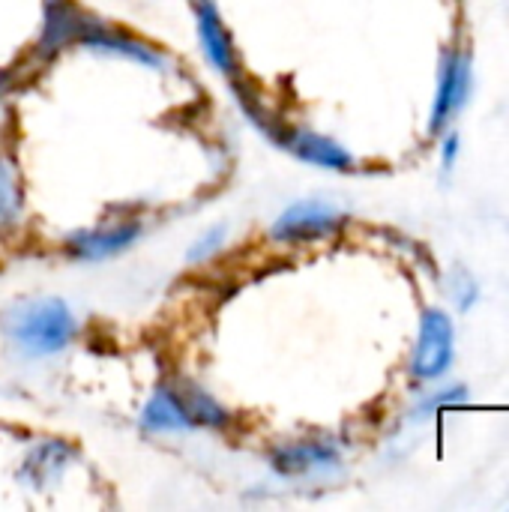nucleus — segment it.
<instances>
[{
    "label": "nucleus",
    "mask_w": 509,
    "mask_h": 512,
    "mask_svg": "<svg viewBox=\"0 0 509 512\" xmlns=\"http://www.w3.org/2000/svg\"><path fill=\"white\" fill-rule=\"evenodd\" d=\"M24 222V183L15 159L0 150V237L15 234Z\"/></svg>",
    "instance_id": "nucleus-14"
},
{
    "label": "nucleus",
    "mask_w": 509,
    "mask_h": 512,
    "mask_svg": "<svg viewBox=\"0 0 509 512\" xmlns=\"http://www.w3.org/2000/svg\"><path fill=\"white\" fill-rule=\"evenodd\" d=\"M144 237V219L138 216H117L105 219L90 228H78L66 234L63 240V255L81 264H99L111 261L123 252H129L138 240Z\"/></svg>",
    "instance_id": "nucleus-4"
},
{
    "label": "nucleus",
    "mask_w": 509,
    "mask_h": 512,
    "mask_svg": "<svg viewBox=\"0 0 509 512\" xmlns=\"http://www.w3.org/2000/svg\"><path fill=\"white\" fill-rule=\"evenodd\" d=\"M78 48H87L93 54H102V57H117V60H129L135 66H144V69H156V72H168L171 69V57L162 54L159 48H153L150 42L126 33V30H117L111 27L108 21H99L96 27H90L84 33V39L78 42Z\"/></svg>",
    "instance_id": "nucleus-9"
},
{
    "label": "nucleus",
    "mask_w": 509,
    "mask_h": 512,
    "mask_svg": "<svg viewBox=\"0 0 509 512\" xmlns=\"http://www.w3.org/2000/svg\"><path fill=\"white\" fill-rule=\"evenodd\" d=\"M456 156H459V132H450V135H447V141H444V156H441L444 174H450V171H453Z\"/></svg>",
    "instance_id": "nucleus-18"
},
{
    "label": "nucleus",
    "mask_w": 509,
    "mask_h": 512,
    "mask_svg": "<svg viewBox=\"0 0 509 512\" xmlns=\"http://www.w3.org/2000/svg\"><path fill=\"white\" fill-rule=\"evenodd\" d=\"M276 147H282L288 156H294L312 168H324V171H336V174H348L357 168V159L345 144H339L336 138L321 135L309 126H291L288 123L282 129Z\"/></svg>",
    "instance_id": "nucleus-8"
},
{
    "label": "nucleus",
    "mask_w": 509,
    "mask_h": 512,
    "mask_svg": "<svg viewBox=\"0 0 509 512\" xmlns=\"http://www.w3.org/2000/svg\"><path fill=\"white\" fill-rule=\"evenodd\" d=\"M45 3H54V0H45Z\"/></svg>",
    "instance_id": "nucleus-20"
},
{
    "label": "nucleus",
    "mask_w": 509,
    "mask_h": 512,
    "mask_svg": "<svg viewBox=\"0 0 509 512\" xmlns=\"http://www.w3.org/2000/svg\"><path fill=\"white\" fill-rule=\"evenodd\" d=\"M192 12H195V27H198V42H201L204 60L210 63V69L228 81L237 78L240 60H237L234 39L228 33V24L219 12V3L216 0H192Z\"/></svg>",
    "instance_id": "nucleus-10"
},
{
    "label": "nucleus",
    "mask_w": 509,
    "mask_h": 512,
    "mask_svg": "<svg viewBox=\"0 0 509 512\" xmlns=\"http://www.w3.org/2000/svg\"><path fill=\"white\" fill-rule=\"evenodd\" d=\"M138 429L150 438H180V435L198 432V426L186 408V399L177 387V378L162 381L147 396V402L141 405V414H138Z\"/></svg>",
    "instance_id": "nucleus-7"
},
{
    "label": "nucleus",
    "mask_w": 509,
    "mask_h": 512,
    "mask_svg": "<svg viewBox=\"0 0 509 512\" xmlns=\"http://www.w3.org/2000/svg\"><path fill=\"white\" fill-rule=\"evenodd\" d=\"M471 93V57L459 51H447L441 63V78H438V93L429 117V132H444L447 123L462 111Z\"/></svg>",
    "instance_id": "nucleus-12"
},
{
    "label": "nucleus",
    "mask_w": 509,
    "mask_h": 512,
    "mask_svg": "<svg viewBox=\"0 0 509 512\" xmlns=\"http://www.w3.org/2000/svg\"><path fill=\"white\" fill-rule=\"evenodd\" d=\"M456 330L444 309H426L420 315V336L411 357V375L417 381H438L453 366Z\"/></svg>",
    "instance_id": "nucleus-6"
},
{
    "label": "nucleus",
    "mask_w": 509,
    "mask_h": 512,
    "mask_svg": "<svg viewBox=\"0 0 509 512\" xmlns=\"http://www.w3.org/2000/svg\"><path fill=\"white\" fill-rule=\"evenodd\" d=\"M102 18L81 9L78 3L72 0H54V3H45L42 9V24H39V33H36V42H33V60L39 63H48L51 57H57L60 51L78 45L84 39V33L90 27H96Z\"/></svg>",
    "instance_id": "nucleus-5"
},
{
    "label": "nucleus",
    "mask_w": 509,
    "mask_h": 512,
    "mask_svg": "<svg viewBox=\"0 0 509 512\" xmlns=\"http://www.w3.org/2000/svg\"><path fill=\"white\" fill-rule=\"evenodd\" d=\"M81 321L60 297H18L0 312V336L21 360H51L75 345Z\"/></svg>",
    "instance_id": "nucleus-1"
},
{
    "label": "nucleus",
    "mask_w": 509,
    "mask_h": 512,
    "mask_svg": "<svg viewBox=\"0 0 509 512\" xmlns=\"http://www.w3.org/2000/svg\"><path fill=\"white\" fill-rule=\"evenodd\" d=\"M225 246H228V225H210L207 231H201V234L189 243L186 264H192V267L210 264Z\"/></svg>",
    "instance_id": "nucleus-16"
},
{
    "label": "nucleus",
    "mask_w": 509,
    "mask_h": 512,
    "mask_svg": "<svg viewBox=\"0 0 509 512\" xmlns=\"http://www.w3.org/2000/svg\"><path fill=\"white\" fill-rule=\"evenodd\" d=\"M231 90H234V99H237V105H240V111H243V117L264 135V138H270L273 144L279 141V135H282V129L288 126L270 105H264V99H261V93L243 78V75H237V78H231Z\"/></svg>",
    "instance_id": "nucleus-15"
},
{
    "label": "nucleus",
    "mask_w": 509,
    "mask_h": 512,
    "mask_svg": "<svg viewBox=\"0 0 509 512\" xmlns=\"http://www.w3.org/2000/svg\"><path fill=\"white\" fill-rule=\"evenodd\" d=\"M267 465L279 480H288V483L324 480L342 468V447L324 435L288 438L270 447Z\"/></svg>",
    "instance_id": "nucleus-2"
},
{
    "label": "nucleus",
    "mask_w": 509,
    "mask_h": 512,
    "mask_svg": "<svg viewBox=\"0 0 509 512\" xmlns=\"http://www.w3.org/2000/svg\"><path fill=\"white\" fill-rule=\"evenodd\" d=\"M12 87H15V72H12V69H0V111H3V105H6V99H9V93H12Z\"/></svg>",
    "instance_id": "nucleus-19"
},
{
    "label": "nucleus",
    "mask_w": 509,
    "mask_h": 512,
    "mask_svg": "<svg viewBox=\"0 0 509 512\" xmlns=\"http://www.w3.org/2000/svg\"><path fill=\"white\" fill-rule=\"evenodd\" d=\"M75 456L78 453H75V447L69 441H63V438H42L21 459L18 483L33 489V492H45V489H51V486H57L63 480V474L72 468Z\"/></svg>",
    "instance_id": "nucleus-11"
},
{
    "label": "nucleus",
    "mask_w": 509,
    "mask_h": 512,
    "mask_svg": "<svg viewBox=\"0 0 509 512\" xmlns=\"http://www.w3.org/2000/svg\"><path fill=\"white\" fill-rule=\"evenodd\" d=\"M459 279H462V288L456 291V300H459V309L468 312V309L474 306V300H477V285H474V279L465 276V273H459Z\"/></svg>",
    "instance_id": "nucleus-17"
},
{
    "label": "nucleus",
    "mask_w": 509,
    "mask_h": 512,
    "mask_svg": "<svg viewBox=\"0 0 509 512\" xmlns=\"http://www.w3.org/2000/svg\"><path fill=\"white\" fill-rule=\"evenodd\" d=\"M348 216L342 207L321 201V198H300L288 204L270 225L267 237L282 246H303V243H318L345 228Z\"/></svg>",
    "instance_id": "nucleus-3"
},
{
    "label": "nucleus",
    "mask_w": 509,
    "mask_h": 512,
    "mask_svg": "<svg viewBox=\"0 0 509 512\" xmlns=\"http://www.w3.org/2000/svg\"><path fill=\"white\" fill-rule=\"evenodd\" d=\"M177 387L186 399V408L195 420L198 429H207V432H228L234 426V414L210 393L204 390L201 384L195 381H186V378H177Z\"/></svg>",
    "instance_id": "nucleus-13"
}]
</instances>
